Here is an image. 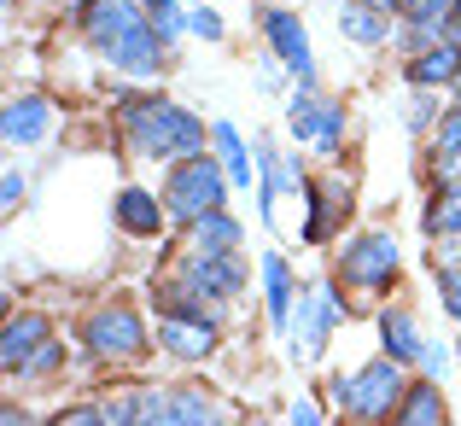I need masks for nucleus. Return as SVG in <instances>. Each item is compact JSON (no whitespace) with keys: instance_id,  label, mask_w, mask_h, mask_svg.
Instances as JSON below:
<instances>
[{"instance_id":"f257e3e1","label":"nucleus","mask_w":461,"mask_h":426,"mask_svg":"<svg viewBox=\"0 0 461 426\" xmlns=\"http://www.w3.org/2000/svg\"><path fill=\"white\" fill-rule=\"evenodd\" d=\"M77 18L112 70H123V77H158L169 41L158 35L147 0H77Z\"/></svg>"},{"instance_id":"f03ea898","label":"nucleus","mask_w":461,"mask_h":426,"mask_svg":"<svg viewBox=\"0 0 461 426\" xmlns=\"http://www.w3.org/2000/svg\"><path fill=\"white\" fill-rule=\"evenodd\" d=\"M123 129L140 158H193L204 152V123L176 100H123Z\"/></svg>"},{"instance_id":"7ed1b4c3","label":"nucleus","mask_w":461,"mask_h":426,"mask_svg":"<svg viewBox=\"0 0 461 426\" xmlns=\"http://www.w3.org/2000/svg\"><path fill=\"white\" fill-rule=\"evenodd\" d=\"M403 392H409V374H403L397 357H380V362H368V368H357L350 380H333V403L357 421H392L397 403H403Z\"/></svg>"},{"instance_id":"20e7f679","label":"nucleus","mask_w":461,"mask_h":426,"mask_svg":"<svg viewBox=\"0 0 461 426\" xmlns=\"http://www.w3.org/2000/svg\"><path fill=\"white\" fill-rule=\"evenodd\" d=\"M228 169H222V158H211V152H193V158H176V169H169V181H164V204H169V216L176 222H199L204 211H216V204L228 199Z\"/></svg>"},{"instance_id":"39448f33","label":"nucleus","mask_w":461,"mask_h":426,"mask_svg":"<svg viewBox=\"0 0 461 426\" xmlns=\"http://www.w3.org/2000/svg\"><path fill=\"white\" fill-rule=\"evenodd\" d=\"M82 339H88V350L100 362H135V357H147V327H140V315L129 310V304H105V310H94L88 327H82Z\"/></svg>"},{"instance_id":"423d86ee","label":"nucleus","mask_w":461,"mask_h":426,"mask_svg":"<svg viewBox=\"0 0 461 426\" xmlns=\"http://www.w3.org/2000/svg\"><path fill=\"white\" fill-rule=\"evenodd\" d=\"M397 275V234H362L339 251V281L362 292H385Z\"/></svg>"},{"instance_id":"0eeeda50","label":"nucleus","mask_w":461,"mask_h":426,"mask_svg":"<svg viewBox=\"0 0 461 426\" xmlns=\"http://www.w3.org/2000/svg\"><path fill=\"white\" fill-rule=\"evenodd\" d=\"M286 129H293L298 146H310V152L333 158L339 140H345V105L315 100V94H293V105H286Z\"/></svg>"},{"instance_id":"6e6552de","label":"nucleus","mask_w":461,"mask_h":426,"mask_svg":"<svg viewBox=\"0 0 461 426\" xmlns=\"http://www.w3.org/2000/svg\"><path fill=\"white\" fill-rule=\"evenodd\" d=\"M158 345L176 362H204L216 350V322L204 310H164L158 315Z\"/></svg>"},{"instance_id":"1a4fd4ad","label":"nucleus","mask_w":461,"mask_h":426,"mask_svg":"<svg viewBox=\"0 0 461 426\" xmlns=\"http://www.w3.org/2000/svg\"><path fill=\"white\" fill-rule=\"evenodd\" d=\"M263 35H269L275 59H281V65L310 88V82H315V53H310V35H304V23H298V12H286V6H263Z\"/></svg>"},{"instance_id":"9d476101","label":"nucleus","mask_w":461,"mask_h":426,"mask_svg":"<svg viewBox=\"0 0 461 426\" xmlns=\"http://www.w3.org/2000/svg\"><path fill=\"white\" fill-rule=\"evenodd\" d=\"M333 322H339V298L327 286H304L298 292V315L286 327H293V350L298 357H321V345L333 339Z\"/></svg>"},{"instance_id":"9b49d317","label":"nucleus","mask_w":461,"mask_h":426,"mask_svg":"<svg viewBox=\"0 0 461 426\" xmlns=\"http://www.w3.org/2000/svg\"><path fill=\"white\" fill-rule=\"evenodd\" d=\"M181 275L193 281L199 298H240V286H246V269H240L234 251H193L181 263Z\"/></svg>"},{"instance_id":"f8f14e48","label":"nucleus","mask_w":461,"mask_h":426,"mask_svg":"<svg viewBox=\"0 0 461 426\" xmlns=\"http://www.w3.org/2000/svg\"><path fill=\"white\" fill-rule=\"evenodd\" d=\"M304 193H310V222H304V240H310V246H321V240H327V234H333V228L350 216V187H345L339 176H327V181H310Z\"/></svg>"},{"instance_id":"ddd939ff","label":"nucleus","mask_w":461,"mask_h":426,"mask_svg":"<svg viewBox=\"0 0 461 426\" xmlns=\"http://www.w3.org/2000/svg\"><path fill=\"white\" fill-rule=\"evenodd\" d=\"M47 339H53V322H47V315H35V310L12 315L6 333H0V368H6V374H23V362H30Z\"/></svg>"},{"instance_id":"4468645a","label":"nucleus","mask_w":461,"mask_h":426,"mask_svg":"<svg viewBox=\"0 0 461 426\" xmlns=\"http://www.w3.org/2000/svg\"><path fill=\"white\" fill-rule=\"evenodd\" d=\"M47 129H53V105H47L41 94H18V100H6V112H0L6 146H35V140H47Z\"/></svg>"},{"instance_id":"2eb2a0df","label":"nucleus","mask_w":461,"mask_h":426,"mask_svg":"<svg viewBox=\"0 0 461 426\" xmlns=\"http://www.w3.org/2000/svg\"><path fill=\"white\" fill-rule=\"evenodd\" d=\"M112 211H117V228H123V234H135V240H158V234H164L169 204L158 199V193H147V187H123Z\"/></svg>"},{"instance_id":"dca6fc26","label":"nucleus","mask_w":461,"mask_h":426,"mask_svg":"<svg viewBox=\"0 0 461 426\" xmlns=\"http://www.w3.org/2000/svg\"><path fill=\"white\" fill-rule=\"evenodd\" d=\"M456 77H461V41H450V35H438L432 47H420L409 59V82L415 88H450Z\"/></svg>"},{"instance_id":"f3484780","label":"nucleus","mask_w":461,"mask_h":426,"mask_svg":"<svg viewBox=\"0 0 461 426\" xmlns=\"http://www.w3.org/2000/svg\"><path fill=\"white\" fill-rule=\"evenodd\" d=\"M380 345H385V357H397L403 368L427 357V339H420V327H415V315H409V310H385L380 315Z\"/></svg>"},{"instance_id":"a211bd4d","label":"nucleus","mask_w":461,"mask_h":426,"mask_svg":"<svg viewBox=\"0 0 461 426\" xmlns=\"http://www.w3.org/2000/svg\"><path fill=\"white\" fill-rule=\"evenodd\" d=\"M293 269H286V258L281 251H269V258H263V298H269V322L275 327H286L293 322Z\"/></svg>"},{"instance_id":"6ab92c4d","label":"nucleus","mask_w":461,"mask_h":426,"mask_svg":"<svg viewBox=\"0 0 461 426\" xmlns=\"http://www.w3.org/2000/svg\"><path fill=\"white\" fill-rule=\"evenodd\" d=\"M187 228H193V234H187L193 251H234L240 246V222L222 211V204H216V211H204L199 222H187Z\"/></svg>"},{"instance_id":"aec40b11","label":"nucleus","mask_w":461,"mask_h":426,"mask_svg":"<svg viewBox=\"0 0 461 426\" xmlns=\"http://www.w3.org/2000/svg\"><path fill=\"white\" fill-rule=\"evenodd\" d=\"M420 228H427L432 240H438V234H461V181H438V193H432L427 211H420Z\"/></svg>"},{"instance_id":"412c9836","label":"nucleus","mask_w":461,"mask_h":426,"mask_svg":"<svg viewBox=\"0 0 461 426\" xmlns=\"http://www.w3.org/2000/svg\"><path fill=\"white\" fill-rule=\"evenodd\" d=\"M211 140H216V158H222L228 181H234V187H251V152H246V140H240V129L234 123H216Z\"/></svg>"},{"instance_id":"4be33fe9","label":"nucleus","mask_w":461,"mask_h":426,"mask_svg":"<svg viewBox=\"0 0 461 426\" xmlns=\"http://www.w3.org/2000/svg\"><path fill=\"white\" fill-rule=\"evenodd\" d=\"M392 421H409V426H420V421H444V397H438V385L432 380H409V392H403V403H397V415Z\"/></svg>"},{"instance_id":"5701e85b","label":"nucleus","mask_w":461,"mask_h":426,"mask_svg":"<svg viewBox=\"0 0 461 426\" xmlns=\"http://www.w3.org/2000/svg\"><path fill=\"white\" fill-rule=\"evenodd\" d=\"M339 35H350V41H362V47L385 41V12H374L368 0H362V6H339Z\"/></svg>"},{"instance_id":"b1692460","label":"nucleus","mask_w":461,"mask_h":426,"mask_svg":"<svg viewBox=\"0 0 461 426\" xmlns=\"http://www.w3.org/2000/svg\"><path fill=\"white\" fill-rule=\"evenodd\" d=\"M461 0H403V23L409 30H427V35H444V23H450V12Z\"/></svg>"},{"instance_id":"393cba45","label":"nucleus","mask_w":461,"mask_h":426,"mask_svg":"<svg viewBox=\"0 0 461 426\" xmlns=\"http://www.w3.org/2000/svg\"><path fill=\"white\" fill-rule=\"evenodd\" d=\"M432 176L461 181V140H432Z\"/></svg>"},{"instance_id":"a878e982","label":"nucleus","mask_w":461,"mask_h":426,"mask_svg":"<svg viewBox=\"0 0 461 426\" xmlns=\"http://www.w3.org/2000/svg\"><path fill=\"white\" fill-rule=\"evenodd\" d=\"M147 12H152V23H158V35H164V41H176V35L187 30V18H181L176 0H147Z\"/></svg>"},{"instance_id":"bb28decb","label":"nucleus","mask_w":461,"mask_h":426,"mask_svg":"<svg viewBox=\"0 0 461 426\" xmlns=\"http://www.w3.org/2000/svg\"><path fill=\"white\" fill-rule=\"evenodd\" d=\"M59 357H65V345H59V339H47V345H41V350H35V357H30V362H23V374H18V380H35V374H47V368H59Z\"/></svg>"},{"instance_id":"cd10ccee","label":"nucleus","mask_w":461,"mask_h":426,"mask_svg":"<svg viewBox=\"0 0 461 426\" xmlns=\"http://www.w3.org/2000/svg\"><path fill=\"white\" fill-rule=\"evenodd\" d=\"M438 298H444V310L461 322V269H450V263L438 269Z\"/></svg>"},{"instance_id":"c85d7f7f","label":"nucleus","mask_w":461,"mask_h":426,"mask_svg":"<svg viewBox=\"0 0 461 426\" xmlns=\"http://www.w3.org/2000/svg\"><path fill=\"white\" fill-rule=\"evenodd\" d=\"M187 30H193V35H204V41H222V18H216L204 0H199V12H187Z\"/></svg>"},{"instance_id":"c756f323","label":"nucleus","mask_w":461,"mask_h":426,"mask_svg":"<svg viewBox=\"0 0 461 426\" xmlns=\"http://www.w3.org/2000/svg\"><path fill=\"white\" fill-rule=\"evenodd\" d=\"M53 426H105V409H59Z\"/></svg>"},{"instance_id":"7c9ffc66","label":"nucleus","mask_w":461,"mask_h":426,"mask_svg":"<svg viewBox=\"0 0 461 426\" xmlns=\"http://www.w3.org/2000/svg\"><path fill=\"white\" fill-rule=\"evenodd\" d=\"M0 193H6L0 204H6V211H18V204H23V193H30V181H23L18 169H6V181H0Z\"/></svg>"},{"instance_id":"2f4dec72","label":"nucleus","mask_w":461,"mask_h":426,"mask_svg":"<svg viewBox=\"0 0 461 426\" xmlns=\"http://www.w3.org/2000/svg\"><path fill=\"white\" fill-rule=\"evenodd\" d=\"M438 140H461V100L438 117Z\"/></svg>"},{"instance_id":"473e14b6","label":"nucleus","mask_w":461,"mask_h":426,"mask_svg":"<svg viewBox=\"0 0 461 426\" xmlns=\"http://www.w3.org/2000/svg\"><path fill=\"white\" fill-rule=\"evenodd\" d=\"M427 117H432V100H427V94H420V100L409 105V123H415V129H427Z\"/></svg>"},{"instance_id":"72a5a7b5","label":"nucleus","mask_w":461,"mask_h":426,"mask_svg":"<svg viewBox=\"0 0 461 426\" xmlns=\"http://www.w3.org/2000/svg\"><path fill=\"white\" fill-rule=\"evenodd\" d=\"M432 251H444V263H461V234H444V246H432Z\"/></svg>"},{"instance_id":"f704fd0d","label":"nucleus","mask_w":461,"mask_h":426,"mask_svg":"<svg viewBox=\"0 0 461 426\" xmlns=\"http://www.w3.org/2000/svg\"><path fill=\"white\" fill-rule=\"evenodd\" d=\"M420 368H427V374H444V350H438V345H427V357H420Z\"/></svg>"},{"instance_id":"c9c22d12","label":"nucleus","mask_w":461,"mask_h":426,"mask_svg":"<svg viewBox=\"0 0 461 426\" xmlns=\"http://www.w3.org/2000/svg\"><path fill=\"white\" fill-rule=\"evenodd\" d=\"M293 421H321V409H315L310 397H298V403H293Z\"/></svg>"},{"instance_id":"e433bc0d","label":"nucleus","mask_w":461,"mask_h":426,"mask_svg":"<svg viewBox=\"0 0 461 426\" xmlns=\"http://www.w3.org/2000/svg\"><path fill=\"white\" fill-rule=\"evenodd\" d=\"M444 35H450V41H461V6L450 12V23H444Z\"/></svg>"},{"instance_id":"4c0bfd02","label":"nucleus","mask_w":461,"mask_h":426,"mask_svg":"<svg viewBox=\"0 0 461 426\" xmlns=\"http://www.w3.org/2000/svg\"><path fill=\"white\" fill-rule=\"evenodd\" d=\"M374 12H403V0H368Z\"/></svg>"},{"instance_id":"58836bf2","label":"nucleus","mask_w":461,"mask_h":426,"mask_svg":"<svg viewBox=\"0 0 461 426\" xmlns=\"http://www.w3.org/2000/svg\"><path fill=\"white\" fill-rule=\"evenodd\" d=\"M450 94H456V100H461V77H456V82H450Z\"/></svg>"},{"instance_id":"ea45409f","label":"nucleus","mask_w":461,"mask_h":426,"mask_svg":"<svg viewBox=\"0 0 461 426\" xmlns=\"http://www.w3.org/2000/svg\"><path fill=\"white\" fill-rule=\"evenodd\" d=\"M0 6H6V12H12V6H18V0H0Z\"/></svg>"}]
</instances>
